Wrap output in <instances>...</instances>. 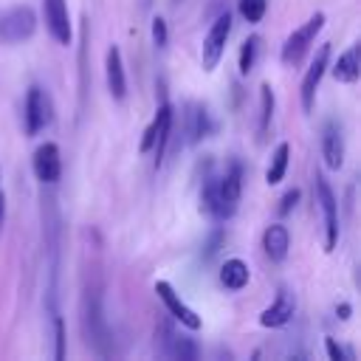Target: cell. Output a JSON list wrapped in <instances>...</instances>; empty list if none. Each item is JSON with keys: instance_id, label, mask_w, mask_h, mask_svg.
<instances>
[{"instance_id": "obj_13", "label": "cell", "mask_w": 361, "mask_h": 361, "mask_svg": "<svg viewBox=\"0 0 361 361\" xmlns=\"http://www.w3.org/2000/svg\"><path fill=\"white\" fill-rule=\"evenodd\" d=\"M293 310H296V302H293V293L290 290H279L274 305H268L262 313H259V324L262 327H285L290 319H293Z\"/></svg>"}, {"instance_id": "obj_9", "label": "cell", "mask_w": 361, "mask_h": 361, "mask_svg": "<svg viewBox=\"0 0 361 361\" xmlns=\"http://www.w3.org/2000/svg\"><path fill=\"white\" fill-rule=\"evenodd\" d=\"M23 110H25L23 118H25V133L28 135H37L51 121V104H48V96L42 93V87H28Z\"/></svg>"}, {"instance_id": "obj_15", "label": "cell", "mask_w": 361, "mask_h": 361, "mask_svg": "<svg viewBox=\"0 0 361 361\" xmlns=\"http://www.w3.org/2000/svg\"><path fill=\"white\" fill-rule=\"evenodd\" d=\"M152 130H155L152 152H155V169H158V166H161V161H164V152H166L169 130H172V104H169V102H161V104H158L155 118H152Z\"/></svg>"}, {"instance_id": "obj_2", "label": "cell", "mask_w": 361, "mask_h": 361, "mask_svg": "<svg viewBox=\"0 0 361 361\" xmlns=\"http://www.w3.org/2000/svg\"><path fill=\"white\" fill-rule=\"evenodd\" d=\"M82 327L87 336V344L99 353V355H110V330H107V319L102 310V296L96 288L85 290V302H82Z\"/></svg>"}, {"instance_id": "obj_27", "label": "cell", "mask_w": 361, "mask_h": 361, "mask_svg": "<svg viewBox=\"0 0 361 361\" xmlns=\"http://www.w3.org/2000/svg\"><path fill=\"white\" fill-rule=\"evenodd\" d=\"M296 200H299V189H288V192L282 195V200H279V214H288V212L296 206Z\"/></svg>"}, {"instance_id": "obj_20", "label": "cell", "mask_w": 361, "mask_h": 361, "mask_svg": "<svg viewBox=\"0 0 361 361\" xmlns=\"http://www.w3.org/2000/svg\"><path fill=\"white\" fill-rule=\"evenodd\" d=\"M248 276H251V271H248V265H245L240 257L226 259V265L220 268V282H223V288H228V290L245 288V285H248Z\"/></svg>"}, {"instance_id": "obj_1", "label": "cell", "mask_w": 361, "mask_h": 361, "mask_svg": "<svg viewBox=\"0 0 361 361\" xmlns=\"http://www.w3.org/2000/svg\"><path fill=\"white\" fill-rule=\"evenodd\" d=\"M243 186V169L234 161L220 178H206L200 189V209L214 220H228L237 212Z\"/></svg>"}, {"instance_id": "obj_26", "label": "cell", "mask_w": 361, "mask_h": 361, "mask_svg": "<svg viewBox=\"0 0 361 361\" xmlns=\"http://www.w3.org/2000/svg\"><path fill=\"white\" fill-rule=\"evenodd\" d=\"M169 39V31H166V20L164 17H152V42L158 48H164Z\"/></svg>"}, {"instance_id": "obj_23", "label": "cell", "mask_w": 361, "mask_h": 361, "mask_svg": "<svg viewBox=\"0 0 361 361\" xmlns=\"http://www.w3.org/2000/svg\"><path fill=\"white\" fill-rule=\"evenodd\" d=\"M257 54H259V37L251 34V37L240 45V59H237V65H240V73H243V76L254 71V65H257Z\"/></svg>"}, {"instance_id": "obj_31", "label": "cell", "mask_w": 361, "mask_h": 361, "mask_svg": "<svg viewBox=\"0 0 361 361\" xmlns=\"http://www.w3.org/2000/svg\"><path fill=\"white\" fill-rule=\"evenodd\" d=\"M3 217H6V200H3V195H0V226H3Z\"/></svg>"}, {"instance_id": "obj_11", "label": "cell", "mask_w": 361, "mask_h": 361, "mask_svg": "<svg viewBox=\"0 0 361 361\" xmlns=\"http://www.w3.org/2000/svg\"><path fill=\"white\" fill-rule=\"evenodd\" d=\"M42 11H45V25H48L51 37H54L59 45H71L73 31H71L68 3H65V0H45V3H42Z\"/></svg>"}, {"instance_id": "obj_28", "label": "cell", "mask_w": 361, "mask_h": 361, "mask_svg": "<svg viewBox=\"0 0 361 361\" xmlns=\"http://www.w3.org/2000/svg\"><path fill=\"white\" fill-rule=\"evenodd\" d=\"M220 243H223V231L217 228V231H214V234L209 237V243H206V251H203V257H206V259H212V257L217 254V248H220Z\"/></svg>"}, {"instance_id": "obj_8", "label": "cell", "mask_w": 361, "mask_h": 361, "mask_svg": "<svg viewBox=\"0 0 361 361\" xmlns=\"http://www.w3.org/2000/svg\"><path fill=\"white\" fill-rule=\"evenodd\" d=\"M327 59H330V45L324 42V45H319V51H316V56H313V62H310V68H307V73H305V79H302V93H299V96H302L305 113L313 110L316 90H319L322 76H324V71H327Z\"/></svg>"}, {"instance_id": "obj_21", "label": "cell", "mask_w": 361, "mask_h": 361, "mask_svg": "<svg viewBox=\"0 0 361 361\" xmlns=\"http://www.w3.org/2000/svg\"><path fill=\"white\" fill-rule=\"evenodd\" d=\"M288 158H290V147H288L285 141L276 144V149H274V155H271V164H268V169H265V180H268L271 186H276V183L285 178Z\"/></svg>"}, {"instance_id": "obj_14", "label": "cell", "mask_w": 361, "mask_h": 361, "mask_svg": "<svg viewBox=\"0 0 361 361\" xmlns=\"http://www.w3.org/2000/svg\"><path fill=\"white\" fill-rule=\"evenodd\" d=\"M209 133H212V116H209L206 104L189 102L186 104V141L200 144L203 138H209Z\"/></svg>"}, {"instance_id": "obj_5", "label": "cell", "mask_w": 361, "mask_h": 361, "mask_svg": "<svg viewBox=\"0 0 361 361\" xmlns=\"http://www.w3.org/2000/svg\"><path fill=\"white\" fill-rule=\"evenodd\" d=\"M228 34H231V17L228 11L217 14L206 39H203V48H200V62H203V71H214L217 62L223 59V51H226V42H228Z\"/></svg>"}, {"instance_id": "obj_4", "label": "cell", "mask_w": 361, "mask_h": 361, "mask_svg": "<svg viewBox=\"0 0 361 361\" xmlns=\"http://www.w3.org/2000/svg\"><path fill=\"white\" fill-rule=\"evenodd\" d=\"M324 28V14L322 11H316L307 23H302L288 39H285V45H282V62L285 65H296L305 54H307V48L313 45V39H316V34Z\"/></svg>"}, {"instance_id": "obj_10", "label": "cell", "mask_w": 361, "mask_h": 361, "mask_svg": "<svg viewBox=\"0 0 361 361\" xmlns=\"http://www.w3.org/2000/svg\"><path fill=\"white\" fill-rule=\"evenodd\" d=\"M34 175L42 183H56L62 175V158H59V147L54 141H45L34 149Z\"/></svg>"}, {"instance_id": "obj_17", "label": "cell", "mask_w": 361, "mask_h": 361, "mask_svg": "<svg viewBox=\"0 0 361 361\" xmlns=\"http://www.w3.org/2000/svg\"><path fill=\"white\" fill-rule=\"evenodd\" d=\"M161 344H164V353L178 358V361H195L197 358V344L186 336H178L169 324H161Z\"/></svg>"}, {"instance_id": "obj_22", "label": "cell", "mask_w": 361, "mask_h": 361, "mask_svg": "<svg viewBox=\"0 0 361 361\" xmlns=\"http://www.w3.org/2000/svg\"><path fill=\"white\" fill-rule=\"evenodd\" d=\"M271 118H274V90H271L268 82H262V87H259V127H257L259 141H265Z\"/></svg>"}, {"instance_id": "obj_19", "label": "cell", "mask_w": 361, "mask_h": 361, "mask_svg": "<svg viewBox=\"0 0 361 361\" xmlns=\"http://www.w3.org/2000/svg\"><path fill=\"white\" fill-rule=\"evenodd\" d=\"M333 76L338 82H344V85H353L361 76V45H350L338 56V62L333 65Z\"/></svg>"}, {"instance_id": "obj_30", "label": "cell", "mask_w": 361, "mask_h": 361, "mask_svg": "<svg viewBox=\"0 0 361 361\" xmlns=\"http://www.w3.org/2000/svg\"><path fill=\"white\" fill-rule=\"evenodd\" d=\"M336 313H338V319H350V305H338Z\"/></svg>"}, {"instance_id": "obj_29", "label": "cell", "mask_w": 361, "mask_h": 361, "mask_svg": "<svg viewBox=\"0 0 361 361\" xmlns=\"http://www.w3.org/2000/svg\"><path fill=\"white\" fill-rule=\"evenodd\" d=\"M324 347H327L330 361H344V358H347V353H344V350L336 344V338H330V336H327V338H324Z\"/></svg>"}, {"instance_id": "obj_3", "label": "cell", "mask_w": 361, "mask_h": 361, "mask_svg": "<svg viewBox=\"0 0 361 361\" xmlns=\"http://www.w3.org/2000/svg\"><path fill=\"white\" fill-rule=\"evenodd\" d=\"M34 28H37V14L31 6H11V8L0 11V42L3 45L28 39L34 34Z\"/></svg>"}, {"instance_id": "obj_12", "label": "cell", "mask_w": 361, "mask_h": 361, "mask_svg": "<svg viewBox=\"0 0 361 361\" xmlns=\"http://www.w3.org/2000/svg\"><path fill=\"white\" fill-rule=\"evenodd\" d=\"M322 158L330 169H341L344 164V135H341V124L327 118L322 127Z\"/></svg>"}, {"instance_id": "obj_16", "label": "cell", "mask_w": 361, "mask_h": 361, "mask_svg": "<svg viewBox=\"0 0 361 361\" xmlns=\"http://www.w3.org/2000/svg\"><path fill=\"white\" fill-rule=\"evenodd\" d=\"M104 68H107V90L116 102H121L127 96V76H124V62H121V51L116 45L107 48L104 56Z\"/></svg>"}, {"instance_id": "obj_6", "label": "cell", "mask_w": 361, "mask_h": 361, "mask_svg": "<svg viewBox=\"0 0 361 361\" xmlns=\"http://www.w3.org/2000/svg\"><path fill=\"white\" fill-rule=\"evenodd\" d=\"M316 200H319L322 217H324V251H333L338 243V203H336V195L322 172H316Z\"/></svg>"}, {"instance_id": "obj_25", "label": "cell", "mask_w": 361, "mask_h": 361, "mask_svg": "<svg viewBox=\"0 0 361 361\" xmlns=\"http://www.w3.org/2000/svg\"><path fill=\"white\" fill-rule=\"evenodd\" d=\"M54 358H65V322L59 316H54Z\"/></svg>"}, {"instance_id": "obj_7", "label": "cell", "mask_w": 361, "mask_h": 361, "mask_svg": "<svg viewBox=\"0 0 361 361\" xmlns=\"http://www.w3.org/2000/svg\"><path fill=\"white\" fill-rule=\"evenodd\" d=\"M155 293H158V299L166 305V310H169V316H172L175 322H180V324L189 327V330H200V316L175 293V288H172L169 282L158 279V282H155Z\"/></svg>"}, {"instance_id": "obj_18", "label": "cell", "mask_w": 361, "mask_h": 361, "mask_svg": "<svg viewBox=\"0 0 361 361\" xmlns=\"http://www.w3.org/2000/svg\"><path fill=\"white\" fill-rule=\"evenodd\" d=\"M262 248L268 254L271 262H282L288 257V248H290V234L282 223H271L262 234Z\"/></svg>"}, {"instance_id": "obj_24", "label": "cell", "mask_w": 361, "mask_h": 361, "mask_svg": "<svg viewBox=\"0 0 361 361\" xmlns=\"http://www.w3.org/2000/svg\"><path fill=\"white\" fill-rule=\"evenodd\" d=\"M265 8H268V0H240V14L248 23H259L265 17Z\"/></svg>"}]
</instances>
